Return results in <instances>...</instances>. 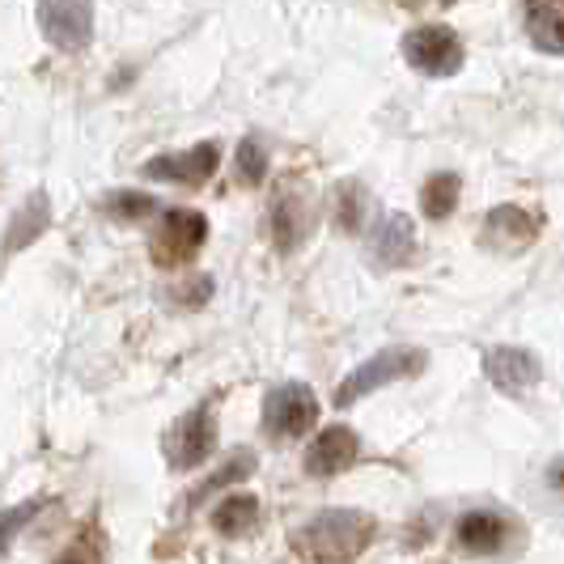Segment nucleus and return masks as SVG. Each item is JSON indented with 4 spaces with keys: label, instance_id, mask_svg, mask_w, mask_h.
<instances>
[{
    "label": "nucleus",
    "instance_id": "obj_5",
    "mask_svg": "<svg viewBox=\"0 0 564 564\" xmlns=\"http://www.w3.org/2000/svg\"><path fill=\"white\" fill-rule=\"evenodd\" d=\"M263 424L276 437H306L314 424H318V399H314L311 387L289 382V387L268 395V403H263Z\"/></svg>",
    "mask_w": 564,
    "mask_h": 564
},
{
    "label": "nucleus",
    "instance_id": "obj_9",
    "mask_svg": "<svg viewBox=\"0 0 564 564\" xmlns=\"http://www.w3.org/2000/svg\"><path fill=\"white\" fill-rule=\"evenodd\" d=\"M484 373H488V382H492L497 391L522 399L539 382V361L527 348H492V352L484 357Z\"/></svg>",
    "mask_w": 564,
    "mask_h": 564
},
{
    "label": "nucleus",
    "instance_id": "obj_14",
    "mask_svg": "<svg viewBox=\"0 0 564 564\" xmlns=\"http://www.w3.org/2000/svg\"><path fill=\"white\" fill-rule=\"evenodd\" d=\"M509 539V522L492 509H476L467 518H458V543L471 552H497Z\"/></svg>",
    "mask_w": 564,
    "mask_h": 564
},
{
    "label": "nucleus",
    "instance_id": "obj_7",
    "mask_svg": "<svg viewBox=\"0 0 564 564\" xmlns=\"http://www.w3.org/2000/svg\"><path fill=\"white\" fill-rule=\"evenodd\" d=\"M39 26L56 47L82 52L94 34V4L89 0H39Z\"/></svg>",
    "mask_w": 564,
    "mask_h": 564
},
{
    "label": "nucleus",
    "instance_id": "obj_6",
    "mask_svg": "<svg viewBox=\"0 0 564 564\" xmlns=\"http://www.w3.org/2000/svg\"><path fill=\"white\" fill-rule=\"evenodd\" d=\"M217 446V421H213V403H204L196 412H187L183 421L166 433V454L178 471L199 467Z\"/></svg>",
    "mask_w": 564,
    "mask_h": 564
},
{
    "label": "nucleus",
    "instance_id": "obj_10",
    "mask_svg": "<svg viewBox=\"0 0 564 564\" xmlns=\"http://www.w3.org/2000/svg\"><path fill=\"white\" fill-rule=\"evenodd\" d=\"M357 454H361L357 433L344 429V424H332V429H323L314 437V446L306 451V471L311 476H339V471H348L357 463Z\"/></svg>",
    "mask_w": 564,
    "mask_h": 564
},
{
    "label": "nucleus",
    "instance_id": "obj_13",
    "mask_svg": "<svg viewBox=\"0 0 564 564\" xmlns=\"http://www.w3.org/2000/svg\"><path fill=\"white\" fill-rule=\"evenodd\" d=\"M373 254L387 268L412 263V254H416V229H412V221L408 217H387L382 226L373 229Z\"/></svg>",
    "mask_w": 564,
    "mask_h": 564
},
{
    "label": "nucleus",
    "instance_id": "obj_12",
    "mask_svg": "<svg viewBox=\"0 0 564 564\" xmlns=\"http://www.w3.org/2000/svg\"><path fill=\"white\" fill-rule=\"evenodd\" d=\"M306 226H311V217H306L302 196H293V187H281L276 199H272V238H276V247L284 254L297 251L302 238H306Z\"/></svg>",
    "mask_w": 564,
    "mask_h": 564
},
{
    "label": "nucleus",
    "instance_id": "obj_3",
    "mask_svg": "<svg viewBox=\"0 0 564 564\" xmlns=\"http://www.w3.org/2000/svg\"><path fill=\"white\" fill-rule=\"evenodd\" d=\"M421 369H424L421 348H387V352H378L373 361H366V366L339 387L336 403L348 408V403H357V399L373 395L378 387H387V382H395V378H412V373H421Z\"/></svg>",
    "mask_w": 564,
    "mask_h": 564
},
{
    "label": "nucleus",
    "instance_id": "obj_1",
    "mask_svg": "<svg viewBox=\"0 0 564 564\" xmlns=\"http://www.w3.org/2000/svg\"><path fill=\"white\" fill-rule=\"evenodd\" d=\"M369 531H373V522L366 513L332 509V513H318L306 527V552L318 556V561H352L369 543Z\"/></svg>",
    "mask_w": 564,
    "mask_h": 564
},
{
    "label": "nucleus",
    "instance_id": "obj_8",
    "mask_svg": "<svg viewBox=\"0 0 564 564\" xmlns=\"http://www.w3.org/2000/svg\"><path fill=\"white\" fill-rule=\"evenodd\" d=\"M221 162V149L217 144H196L187 153H166V158H153L144 162L149 178H162V183H183V187H199L213 178V170Z\"/></svg>",
    "mask_w": 564,
    "mask_h": 564
},
{
    "label": "nucleus",
    "instance_id": "obj_19",
    "mask_svg": "<svg viewBox=\"0 0 564 564\" xmlns=\"http://www.w3.org/2000/svg\"><path fill=\"white\" fill-rule=\"evenodd\" d=\"M234 162H238V178H242L247 187H259V183H263V174H268V149L254 141V137H247V141L238 144Z\"/></svg>",
    "mask_w": 564,
    "mask_h": 564
},
{
    "label": "nucleus",
    "instance_id": "obj_16",
    "mask_svg": "<svg viewBox=\"0 0 564 564\" xmlns=\"http://www.w3.org/2000/svg\"><path fill=\"white\" fill-rule=\"evenodd\" d=\"M213 527L226 539L251 535L254 527H259V501H254L251 492H229V497H221V506L213 509Z\"/></svg>",
    "mask_w": 564,
    "mask_h": 564
},
{
    "label": "nucleus",
    "instance_id": "obj_20",
    "mask_svg": "<svg viewBox=\"0 0 564 564\" xmlns=\"http://www.w3.org/2000/svg\"><path fill=\"white\" fill-rule=\"evenodd\" d=\"M531 34L543 52H561V9L547 4V9H535L531 13Z\"/></svg>",
    "mask_w": 564,
    "mask_h": 564
},
{
    "label": "nucleus",
    "instance_id": "obj_11",
    "mask_svg": "<svg viewBox=\"0 0 564 564\" xmlns=\"http://www.w3.org/2000/svg\"><path fill=\"white\" fill-rule=\"evenodd\" d=\"M484 229H488V247H497V251H522L539 238V221L518 204L492 208Z\"/></svg>",
    "mask_w": 564,
    "mask_h": 564
},
{
    "label": "nucleus",
    "instance_id": "obj_18",
    "mask_svg": "<svg viewBox=\"0 0 564 564\" xmlns=\"http://www.w3.org/2000/svg\"><path fill=\"white\" fill-rule=\"evenodd\" d=\"M336 221L348 234H361L366 226V187L361 183H344L336 196Z\"/></svg>",
    "mask_w": 564,
    "mask_h": 564
},
{
    "label": "nucleus",
    "instance_id": "obj_2",
    "mask_svg": "<svg viewBox=\"0 0 564 564\" xmlns=\"http://www.w3.org/2000/svg\"><path fill=\"white\" fill-rule=\"evenodd\" d=\"M204 238H208L204 213H196V208H170L166 217H162V226H158V234H153V242H149L153 263L158 268H183V263H192L199 254Z\"/></svg>",
    "mask_w": 564,
    "mask_h": 564
},
{
    "label": "nucleus",
    "instance_id": "obj_21",
    "mask_svg": "<svg viewBox=\"0 0 564 564\" xmlns=\"http://www.w3.org/2000/svg\"><path fill=\"white\" fill-rule=\"evenodd\" d=\"M107 208H111V217H119V221H144V217L158 213V204L149 196H141V192H115Z\"/></svg>",
    "mask_w": 564,
    "mask_h": 564
},
{
    "label": "nucleus",
    "instance_id": "obj_17",
    "mask_svg": "<svg viewBox=\"0 0 564 564\" xmlns=\"http://www.w3.org/2000/svg\"><path fill=\"white\" fill-rule=\"evenodd\" d=\"M458 192H463L458 174H433L421 192L424 217H429V221H446L454 208H458Z\"/></svg>",
    "mask_w": 564,
    "mask_h": 564
},
{
    "label": "nucleus",
    "instance_id": "obj_4",
    "mask_svg": "<svg viewBox=\"0 0 564 564\" xmlns=\"http://www.w3.org/2000/svg\"><path fill=\"white\" fill-rule=\"evenodd\" d=\"M403 56L429 77H451L463 68V39L451 26H416L403 39Z\"/></svg>",
    "mask_w": 564,
    "mask_h": 564
},
{
    "label": "nucleus",
    "instance_id": "obj_15",
    "mask_svg": "<svg viewBox=\"0 0 564 564\" xmlns=\"http://www.w3.org/2000/svg\"><path fill=\"white\" fill-rule=\"evenodd\" d=\"M52 221V208H47V196L43 192H34V196L18 208V217L9 221V234H4V254H18L22 247H30L43 229Z\"/></svg>",
    "mask_w": 564,
    "mask_h": 564
}]
</instances>
